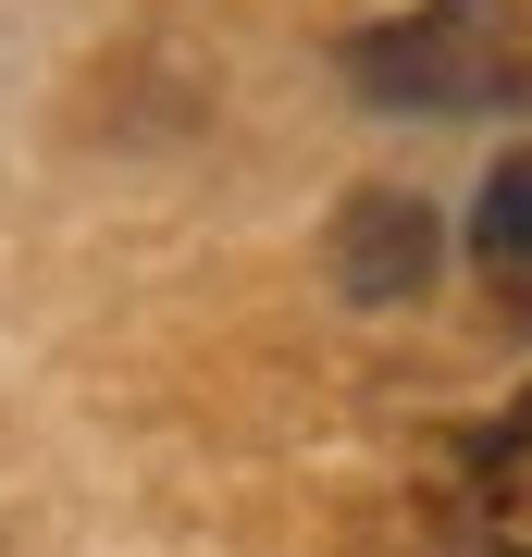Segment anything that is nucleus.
Returning a JSON list of instances; mask_svg holds the SVG:
<instances>
[{
  "instance_id": "4",
  "label": "nucleus",
  "mask_w": 532,
  "mask_h": 557,
  "mask_svg": "<svg viewBox=\"0 0 532 557\" xmlns=\"http://www.w3.org/2000/svg\"><path fill=\"white\" fill-rule=\"evenodd\" d=\"M471 273H483V298L532 322V149H508L483 174V199H471Z\"/></svg>"
},
{
  "instance_id": "2",
  "label": "nucleus",
  "mask_w": 532,
  "mask_h": 557,
  "mask_svg": "<svg viewBox=\"0 0 532 557\" xmlns=\"http://www.w3.org/2000/svg\"><path fill=\"white\" fill-rule=\"evenodd\" d=\"M446 533L483 557H532V384L446 446Z\"/></svg>"
},
{
  "instance_id": "1",
  "label": "nucleus",
  "mask_w": 532,
  "mask_h": 557,
  "mask_svg": "<svg viewBox=\"0 0 532 557\" xmlns=\"http://www.w3.org/2000/svg\"><path fill=\"white\" fill-rule=\"evenodd\" d=\"M347 87L396 112H532V0H421L347 38Z\"/></svg>"
},
{
  "instance_id": "3",
  "label": "nucleus",
  "mask_w": 532,
  "mask_h": 557,
  "mask_svg": "<svg viewBox=\"0 0 532 557\" xmlns=\"http://www.w3.org/2000/svg\"><path fill=\"white\" fill-rule=\"evenodd\" d=\"M434 260H446V236H434V211H421L409 186H359V199L335 211V285H347L359 310L421 298V285H434Z\"/></svg>"
}]
</instances>
